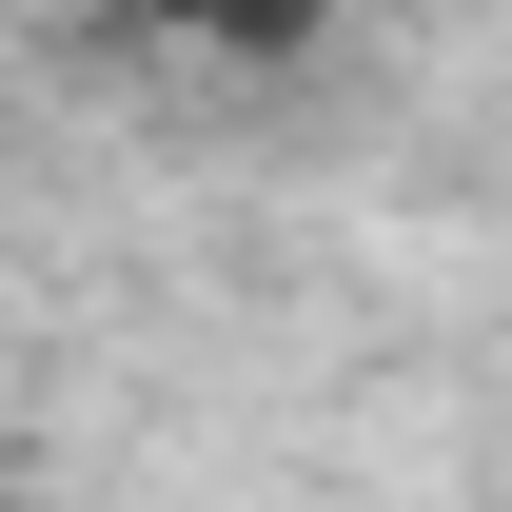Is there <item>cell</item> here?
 <instances>
[{
    "label": "cell",
    "mask_w": 512,
    "mask_h": 512,
    "mask_svg": "<svg viewBox=\"0 0 512 512\" xmlns=\"http://www.w3.org/2000/svg\"><path fill=\"white\" fill-rule=\"evenodd\" d=\"M0 512H20V493H0Z\"/></svg>",
    "instance_id": "1"
}]
</instances>
